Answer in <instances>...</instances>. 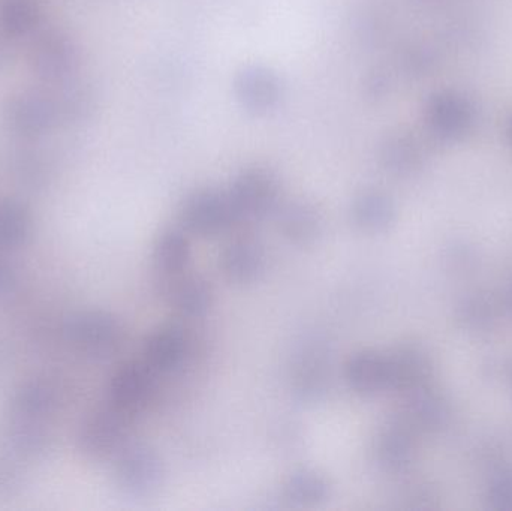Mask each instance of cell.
<instances>
[{"label":"cell","mask_w":512,"mask_h":511,"mask_svg":"<svg viewBox=\"0 0 512 511\" xmlns=\"http://www.w3.org/2000/svg\"><path fill=\"white\" fill-rule=\"evenodd\" d=\"M63 333L75 351L93 360L110 359L125 341L123 324L104 309L74 312L66 318Z\"/></svg>","instance_id":"cell-1"},{"label":"cell","mask_w":512,"mask_h":511,"mask_svg":"<svg viewBox=\"0 0 512 511\" xmlns=\"http://www.w3.org/2000/svg\"><path fill=\"white\" fill-rule=\"evenodd\" d=\"M81 65L78 42L62 29L38 33L27 53V66L41 83L60 86L77 74Z\"/></svg>","instance_id":"cell-2"},{"label":"cell","mask_w":512,"mask_h":511,"mask_svg":"<svg viewBox=\"0 0 512 511\" xmlns=\"http://www.w3.org/2000/svg\"><path fill=\"white\" fill-rule=\"evenodd\" d=\"M0 122L15 137L30 140L47 135L62 119L56 96L38 90H17L0 104Z\"/></svg>","instance_id":"cell-3"},{"label":"cell","mask_w":512,"mask_h":511,"mask_svg":"<svg viewBox=\"0 0 512 511\" xmlns=\"http://www.w3.org/2000/svg\"><path fill=\"white\" fill-rule=\"evenodd\" d=\"M240 218L228 191L200 188L183 198L179 207V225L192 236L216 237L239 224Z\"/></svg>","instance_id":"cell-4"},{"label":"cell","mask_w":512,"mask_h":511,"mask_svg":"<svg viewBox=\"0 0 512 511\" xmlns=\"http://www.w3.org/2000/svg\"><path fill=\"white\" fill-rule=\"evenodd\" d=\"M240 221L261 219L276 212L282 197V183L276 171L265 165H249L234 177L228 189Z\"/></svg>","instance_id":"cell-5"},{"label":"cell","mask_w":512,"mask_h":511,"mask_svg":"<svg viewBox=\"0 0 512 511\" xmlns=\"http://www.w3.org/2000/svg\"><path fill=\"white\" fill-rule=\"evenodd\" d=\"M165 465L152 447L129 443L114 456L113 480L122 494L143 498L158 491L164 483Z\"/></svg>","instance_id":"cell-6"},{"label":"cell","mask_w":512,"mask_h":511,"mask_svg":"<svg viewBox=\"0 0 512 511\" xmlns=\"http://www.w3.org/2000/svg\"><path fill=\"white\" fill-rule=\"evenodd\" d=\"M135 420L108 404L90 414L80 431L78 447L90 459L116 456L126 444L131 443L132 425Z\"/></svg>","instance_id":"cell-7"},{"label":"cell","mask_w":512,"mask_h":511,"mask_svg":"<svg viewBox=\"0 0 512 511\" xmlns=\"http://www.w3.org/2000/svg\"><path fill=\"white\" fill-rule=\"evenodd\" d=\"M158 375L143 362L122 363L108 384V404L137 420L155 399Z\"/></svg>","instance_id":"cell-8"},{"label":"cell","mask_w":512,"mask_h":511,"mask_svg":"<svg viewBox=\"0 0 512 511\" xmlns=\"http://www.w3.org/2000/svg\"><path fill=\"white\" fill-rule=\"evenodd\" d=\"M331 359L324 344L312 341L304 344L295 354L291 368L292 395L300 402L316 404L331 389Z\"/></svg>","instance_id":"cell-9"},{"label":"cell","mask_w":512,"mask_h":511,"mask_svg":"<svg viewBox=\"0 0 512 511\" xmlns=\"http://www.w3.org/2000/svg\"><path fill=\"white\" fill-rule=\"evenodd\" d=\"M192 353V339L180 324H162L144 338L141 360L161 375L174 374L188 362Z\"/></svg>","instance_id":"cell-10"},{"label":"cell","mask_w":512,"mask_h":511,"mask_svg":"<svg viewBox=\"0 0 512 511\" xmlns=\"http://www.w3.org/2000/svg\"><path fill=\"white\" fill-rule=\"evenodd\" d=\"M158 284L168 306L186 320L206 317L215 303L212 282L203 275L185 272L170 278H159Z\"/></svg>","instance_id":"cell-11"},{"label":"cell","mask_w":512,"mask_h":511,"mask_svg":"<svg viewBox=\"0 0 512 511\" xmlns=\"http://www.w3.org/2000/svg\"><path fill=\"white\" fill-rule=\"evenodd\" d=\"M274 213L277 231L295 248H310L324 236V215L312 201L291 200L280 203Z\"/></svg>","instance_id":"cell-12"},{"label":"cell","mask_w":512,"mask_h":511,"mask_svg":"<svg viewBox=\"0 0 512 511\" xmlns=\"http://www.w3.org/2000/svg\"><path fill=\"white\" fill-rule=\"evenodd\" d=\"M218 266L231 284L252 285L265 275L267 252L254 237H237L222 248Z\"/></svg>","instance_id":"cell-13"},{"label":"cell","mask_w":512,"mask_h":511,"mask_svg":"<svg viewBox=\"0 0 512 511\" xmlns=\"http://www.w3.org/2000/svg\"><path fill=\"white\" fill-rule=\"evenodd\" d=\"M234 93L243 108L254 114H265L279 104L282 83L277 74L265 66H246L234 78Z\"/></svg>","instance_id":"cell-14"},{"label":"cell","mask_w":512,"mask_h":511,"mask_svg":"<svg viewBox=\"0 0 512 511\" xmlns=\"http://www.w3.org/2000/svg\"><path fill=\"white\" fill-rule=\"evenodd\" d=\"M343 380L349 390L364 398L388 392L387 356L376 350L355 351L343 365Z\"/></svg>","instance_id":"cell-15"},{"label":"cell","mask_w":512,"mask_h":511,"mask_svg":"<svg viewBox=\"0 0 512 511\" xmlns=\"http://www.w3.org/2000/svg\"><path fill=\"white\" fill-rule=\"evenodd\" d=\"M427 125L442 138H456L465 134L474 120V111L468 99L454 92L433 95L427 104Z\"/></svg>","instance_id":"cell-16"},{"label":"cell","mask_w":512,"mask_h":511,"mask_svg":"<svg viewBox=\"0 0 512 511\" xmlns=\"http://www.w3.org/2000/svg\"><path fill=\"white\" fill-rule=\"evenodd\" d=\"M349 221L360 233H385L396 221V206L384 192L364 189L352 198Z\"/></svg>","instance_id":"cell-17"},{"label":"cell","mask_w":512,"mask_h":511,"mask_svg":"<svg viewBox=\"0 0 512 511\" xmlns=\"http://www.w3.org/2000/svg\"><path fill=\"white\" fill-rule=\"evenodd\" d=\"M191 234L177 227L164 228L153 243V269L159 278H170L188 272L192 261Z\"/></svg>","instance_id":"cell-18"},{"label":"cell","mask_w":512,"mask_h":511,"mask_svg":"<svg viewBox=\"0 0 512 511\" xmlns=\"http://www.w3.org/2000/svg\"><path fill=\"white\" fill-rule=\"evenodd\" d=\"M388 369V392L409 393L421 389L430 374L427 357L414 347H400L385 353Z\"/></svg>","instance_id":"cell-19"},{"label":"cell","mask_w":512,"mask_h":511,"mask_svg":"<svg viewBox=\"0 0 512 511\" xmlns=\"http://www.w3.org/2000/svg\"><path fill=\"white\" fill-rule=\"evenodd\" d=\"M333 486L325 474L310 468H301L286 477L282 498L295 509H315L330 500Z\"/></svg>","instance_id":"cell-20"},{"label":"cell","mask_w":512,"mask_h":511,"mask_svg":"<svg viewBox=\"0 0 512 511\" xmlns=\"http://www.w3.org/2000/svg\"><path fill=\"white\" fill-rule=\"evenodd\" d=\"M412 455H414V432L399 420H391L376 438V462L388 473H399L411 464Z\"/></svg>","instance_id":"cell-21"},{"label":"cell","mask_w":512,"mask_h":511,"mask_svg":"<svg viewBox=\"0 0 512 511\" xmlns=\"http://www.w3.org/2000/svg\"><path fill=\"white\" fill-rule=\"evenodd\" d=\"M59 404L57 390L47 381L32 380L21 384L11 401V414L20 422L42 423L53 416Z\"/></svg>","instance_id":"cell-22"},{"label":"cell","mask_w":512,"mask_h":511,"mask_svg":"<svg viewBox=\"0 0 512 511\" xmlns=\"http://www.w3.org/2000/svg\"><path fill=\"white\" fill-rule=\"evenodd\" d=\"M44 17L42 0H0V32L9 39L36 33Z\"/></svg>","instance_id":"cell-23"},{"label":"cell","mask_w":512,"mask_h":511,"mask_svg":"<svg viewBox=\"0 0 512 511\" xmlns=\"http://www.w3.org/2000/svg\"><path fill=\"white\" fill-rule=\"evenodd\" d=\"M32 218L26 204L17 198H0V249H17L27 242Z\"/></svg>","instance_id":"cell-24"},{"label":"cell","mask_w":512,"mask_h":511,"mask_svg":"<svg viewBox=\"0 0 512 511\" xmlns=\"http://www.w3.org/2000/svg\"><path fill=\"white\" fill-rule=\"evenodd\" d=\"M420 161L417 144L409 135L393 134L385 138L381 147V162L385 170L396 176H406Z\"/></svg>","instance_id":"cell-25"},{"label":"cell","mask_w":512,"mask_h":511,"mask_svg":"<svg viewBox=\"0 0 512 511\" xmlns=\"http://www.w3.org/2000/svg\"><path fill=\"white\" fill-rule=\"evenodd\" d=\"M492 501L499 509H512V476L504 477L495 483Z\"/></svg>","instance_id":"cell-26"},{"label":"cell","mask_w":512,"mask_h":511,"mask_svg":"<svg viewBox=\"0 0 512 511\" xmlns=\"http://www.w3.org/2000/svg\"><path fill=\"white\" fill-rule=\"evenodd\" d=\"M15 287L14 270L0 258V296L11 293Z\"/></svg>","instance_id":"cell-27"},{"label":"cell","mask_w":512,"mask_h":511,"mask_svg":"<svg viewBox=\"0 0 512 511\" xmlns=\"http://www.w3.org/2000/svg\"><path fill=\"white\" fill-rule=\"evenodd\" d=\"M511 140H512V125H511Z\"/></svg>","instance_id":"cell-28"}]
</instances>
